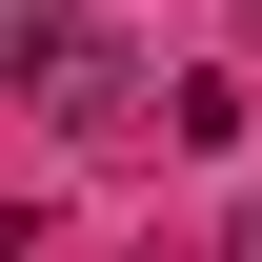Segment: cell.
Listing matches in <instances>:
<instances>
[{
    "label": "cell",
    "instance_id": "cell-1",
    "mask_svg": "<svg viewBox=\"0 0 262 262\" xmlns=\"http://www.w3.org/2000/svg\"><path fill=\"white\" fill-rule=\"evenodd\" d=\"M162 101H182L162 61H121V40H81V61L40 81V121H61V141H141V121H162Z\"/></svg>",
    "mask_w": 262,
    "mask_h": 262
},
{
    "label": "cell",
    "instance_id": "cell-2",
    "mask_svg": "<svg viewBox=\"0 0 262 262\" xmlns=\"http://www.w3.org/2000/svg\"><path fill=\"white\" fill-rule=\"evenodd\" d=\"M81 61V0H0V81H61Z\"/></svg>",
    "mask_w": 262,
    "mask_h": 262
},
{
    "label": "cell",
    "instance_id": "cell-3",
    "mask_svg": "<svg viewBox=\"0 0 262 262\" xmlns=\"http://www.w3.org/2000/svg\"><path fill=\"white\" fill-rule=\"evenodd\" d=\"M242 40H262V0H242Z\"/></svg>",
    "mask_w": 262,
    "mask_h": 262
}]
</instances>
